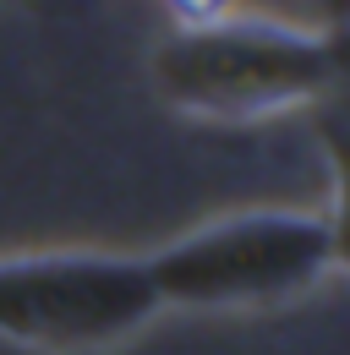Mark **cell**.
I'll use <instances>...</instances> for the list:
<instances>
[{"label": "cell", "instance_id": "cell-1", "mask_svg": "<svg viewBox=\"0 0 350 355\" xmlns=\"http://www.w3.org/2000/svg\"><path fill=\"white\" fill-rule=\"evenodd\" d=\"M153 88L170 110L224 126L290 115L340 88V33L258 11L175 22L153 44Z\"/></svg>", "mask_w": 350, "mask_h": 355}, {"label": "cell", "instance_id": "cell-2", "mask_svg": "<svg viewBox=\"0 0 350 355\" xmlns=\"http://www.w3.org/2000/svg\"><path fill=\"white\" fill-rule=\"evenodd\" d=\"M148 263L159 306L181 311H247L279 306L317 290L340 268V219L306 208H252L224 214L181 241L159 246Z\"/></svg>", "mask_w": 350, "mask_h": 355}, {"label": "cell", "instance_id": "cell-3", "mask_svg": "<svg viewBox=\"0 0 350 355\" xmlns=\"http://www.w3.org/2000/svg\"><path fill=\"white\" fill-rule=\"evenodd\" d=\"M159 306L142 257L39 252L0 257V345L33 355H99L148 328Z\"/></svg>", "mask_w": 350, "mask_h": 355}, {"label": "cell", "instance_id": "cell-4", "mask_svg": "<svg viewBox=\"0 0 350 355\" xmlns=\"http://www.w3.org/2000/svg\"><path fill=\"white\" fill-rule=\"evenodd\" d=\"M175 22H219V17H235L247 11V0H170Z\"/></svg>", "mask_w": 350, "mask_h": 355}, {"label": "cell", "instance_id": "cell-5", "mask_svg": "<svg viewBox=\"0 0 350 355\" xmlns=\"http://www.w3.org/2000/svg\"><path fill=\"white\" fill-rule=\"evenodd\" d=\"M247 11H252V0H247Z\"/></svg>", "mask_w": 350, "mask_h": 355}]
</instances>
